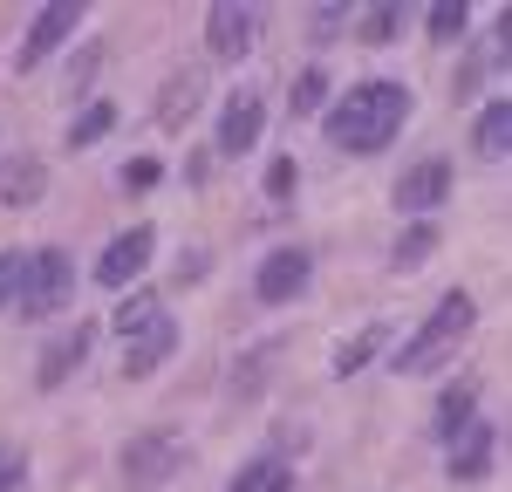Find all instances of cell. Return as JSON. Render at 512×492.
<instances>
[{
    "label": "cell",
    "mask_w": 512,
    "mask_h": 492,
    "mask_svg": "<svg viewBox=\"0 0 512 492\" xmlns=\"http://www.w3.org/2000/svg\"><path fill=\"white\" fill-rule=\"evenodd\" d=\"M403 117H410V89L403 82H355L349 96L328 110V137H335V151H383L396 130H403Z\"/></svg>",
    "instance_id": "cell-1"
},
{
    "label": "cell",
    "mask_w": 512,
    "mask_h": 492,
    "mask_svg": "<svg viewBox=\"0 0 512 492\" xmlns=\"http://www.w3.org/2000/svg\"><path fill=\"white\" fill-rule=\"evenodd\" d=\"M472 328H478V301L465 294V287L437 294V308L417 322V335L396 349V369H403V376H431V369H444L465 342H472Z\"/></svg>",
    "instance_id": "cell-2"
},
{
    "label": "cell",
    "mask_w": 512,
    "mask_h": 492,
    "mask_svg": "<svg viewBox=\"0 0 512 492\" xmlns=\"http://www.w3.org/2000/svg\"><path fill=\"white\" fill-rule=\"evenodd\" d=\"M69 294H76V260H69L62 246H35L28 267H21V294H14V308H21L28 322H48V315L69 308Z\"/></svg>",
    "instance_id": "cell-3"
},
{
    "label": "cell",
    "mask_w": 512,
    "mask_h": 492,
    "mask_svg": "<svg viewBox=\"0 0 512 492\" xmlns=\"http://www.w3.org/2000/svg\"><path fill=\"white\" fill-rule=\"evenodd\" d=\"M185 458H192V451H185L178 431H137V438L123 445L117 465H123V486H144V492H151V486H164Z\"/></svg>",
    "instance_id": "cell-4"
},
{
    "label": "cell",
    "mask_w": 512,
    "mask_h": 492,
    "mask_svg": "<svg viewBox=\"0 0 512 492\" xmlns=\"http://www.w3.org/2000/svg\"><path fill=\"white\" fill-rule=\"evenodd\" d=\"M308 281H315V253H308V246H274V253L260 260V274H253V294H260L267 308H280V301H301Z\"/></svg>",
    "instance_id": "cell-5"
},
{
    "label": "cell",
    "mask_w": 512,
    "mask_h": 492,
    "mask_svg": "<svg viewBox=\"0 0 512 492\" xmlns=\"http://www.w3.org/2000/svg\"><path fill=\"white\" fill-rule=\"evenodd\" d=\"M444 192H451V164L444 158H417L403 178H396V212H410V219H424V212H437L444 205Z\"/></svg>",
    "instance_id": "cell-6"
},
{
    "label": "cell",
    "mask_w": 512,
    "mask_h": 492,
    "mask_svg": "<svg viewBox=\"0 0 512 492\" xmlns=\"http://www.w3.org/2000/svg\"><path fill=\"white\" fill-rule=\"evenodd\" d=\"M82 21L76 0H55V7H41L35 21H28V35H21V48H14V69H35L41 55H55L62 41H69V28Z\"/></svg>",
    "instance_id": "cell-7"
},
{
    "label": "cell",
    "mask_w": 512,
    "mask_h": 492,
    "mask_svg": "<svg viewBox=\"0 0 512 492\" xmlns=\"http://www.w3.org/2000/svg\"><path fill=\"white\" fill-rule=\"evenodd\" d=\"M151 246H158V233H151V226H130V233H117V240L103 246V260H96V281H103V287L137 281V274L151 267Z\"/></svg>",
    "instance_id": "cell-8"
},
{
    "label": "cell",
    "mask_w": 512,
    "mask_h": 492,
    "mask_svg": "<svg viewBox=\"0 0 512 492\" xmlns=\"http://www.w3.org/2000/svg\"><path fill=\"white\" fill-rule=\"evenodd\" d=\"M253 35H260V14H253V7L219 0V7L205 14V41H212V55H219V62H239V55L253 48Z\"/></svg>",
    "instance_id": "cell-9"
},
{
    "label": "cell",
    "mask_w": 512,
    "mask_h": 492,
    "mask_svg": "<svg viewBox=\"0 0 512 492\" xmlns=\"http://www.w3.org/2000/svg\"><path fill=\"white\" fill-rule=\"evenodd\" d=\"M260 123H267V103L253 89H233L226 96V117H219V158H246L253 137H260Z\"/></svg>",
    "instance_id": "cell-10"
},
{
    "label": "cell",
    "mask_w": 512,
    "mask_h": 492,
    "mask_svg": "<svg viewBox=\"0 0 512 492\" xmlns=\"http://www.w3.org/2000/svg\"><path fill=\"white\" fill-rule=\"evenodd\" d=\"M48 199V164L35 158V151H14V158H0V205H35Z\"/></svg>",
    "instance_id": "cell-11"
},
{
    "label": "cell",
    "mask_w": 512,
    "mask_h": 492,
    "mask_svg": "<svg viewBox=\"0 0 512 492\" xmlns=\"http://www.w3.org/2000/svg\"><path fill=\"white\" fill-rule=\"evenodd\" d=\"M89 349H96V322H76L69 335H62V342H48V356H41L35 383H41V390H55V383H69V376L82 369V356H89Z\"/></svg>",
    "instance_id": "cell-12"
},
{
    "label": "cell",
    "mask_w": 512,
    "mask_h": 492,
    "mask_svg": "<svg viewBox=\"0 0 512 492\" xmlns=\"http://www.w3.org/2000/svg\"><path fill=\"white\" fill-rule=\"evenodd\" d=\"M492 472V424L472 417L458 438H451V479H485Z\"/></svg>",
    "instance_id": "cell-13"
},
{
    "label": "cell",
    "mask_w": 512,
    "mask_h": 492,
    "mask_svg": "<svg viewBox=\"0 0 512 492\" xmlns=\"http://www.w3.org/2000/svg\"><path fill=\"white\" fill-rule=\"evenodd\" d=\"M178 349V322L171 315H158L151 322V335H137L130 342V356H123V376H151V369H164V356Z\"/></svg>",
    "instance_id": "cell-14"
},
{
    "label": "cell",
    "mask_w": 512,
    "mask_h": 492,
    "mask_svg": "<svg viewBox=\"0 0 512 492\" xmlns=\"http://www.w3.org/2000/svg\"><path fill=\"white\" fill-rule=\"evenodd\" d=\"M472 410H478V376H458V383L444 390V404H437L431 431H437V438H458V431L472 424Z\"/></svg>",
    "instance_id": "cell-15"
},
{
    "label": "cell",
    "mask_w": 512,
    "mask_h": 492,
    "mask_svg": "<svg viewBox=\"0 0 512 492\" xmlns=\"http://www.w3.org/2000/svg\"><path fill=\"white\" fill-rule=\"evenodd\" d=\"M226 492H294V465H280V458H253V465H239L233 486Z\"/></svg>",
    "instance_id": "cell-16"
},
{
    "label": "cell",
    "mask_w": 512,
    "mask_h": 492,
    "mask_svg": "<svg viewBox=\"0 0 512 492\" xmlns=\"http://www.w3.org/2000/svg\"><path fill=\"white\" fill-rule=\"evenodd\" d=\"M506 144H512V110H506V96H492L478 110V158H506Z\"/></svg>",
    "instance_id": "cell-17"
},
{
    "label": "cell",
    "mask_w": 512,
    "mask_h": 492,
    "mask_svg": "<svg viewBox=\"0 0 512 492\" xmlns=\"http://www.w3.org/2000/svg\"><path fill=\"white\" fill-rule=\"evenodd\" d=\"M431 253H437V226H431V219H417V226H410V233H403V240H396L390 267H396V274H410V267H424V260H431Z\"/></svg>",
    "instance_id": "cell-18"
},
{
    "label": "cell",
    "mask_w": 512,
    "mask_h": 492,
    "mask_svg": "<svg viewBox=\"0 0 512 492\" xmlns=\"http://www.w3.org/2000/svg\"><path fill=\"white\" fill-rule=\"evenodd\" d=\"M403 35V7H362V41L369 48H390Z\"/></svg>",
    "instance_id": "cell-19"
},
{
    "label": "cell",
    "mask_w": 512,
    "mask_h": 492,
    "mask_svg": "<svg viewBox=\"0 0 512 492\" xmlns=\"http://www.w3.org/2000/svg\"><path fill=\"white\" fill-rule=\"evenodd\" d=\"M110 123H117V110H110V103H89V110L69 123V151H89V144H96V137H103Z\"/></svg>",
    "instance_id": "cell-20"
},
{
    "label": "cell",
    "mask_w": 512,
    "mask_h": 492,
    "mask_svg": "<svg viewBox=\"0 0 512 492\" xmlns=\"http://www.w3.org/2000/svg\"><path fill=\"white\" fill-rule=\"evenodd\" d=\"M287 103H294V117H315L321 103H328V76H321V69H301V76H294V96H287Z\"/></svg>",
    "instance_id": "cell-21"
},
{
    "label": "cell",
    "mask_w": 512,
    "mask_h": 492,
    "mask_svg": "<svg viewBox=\"0 0 512 492\" xmlns=\"http://www.w3.org/2000/svg\"><path fill=\"white\" fill-rule=\"evenodd\" d=\"M158 315H164L158 301H151V294H137V301H123V308H117V328H123V335H144Z\"/></svg>",
    "instance_id": "cell-22"
},
{
    "label": "cell",
    "mask_w": 512,
    "mask_h": 492,
    "mask_svg": "<svg viewBox=\"0 0 512 492\" xmlns=\"http://www.w3.org/2000/svg\"><path fill=\"white\" fill-rule=\"evenodd\" d=\"M21 267H28V253H21V246H7V253H0V315H7V308H14V294H21Z\"/></svg>",
    "instance_id": "cell-23"
},
{
    "label": "cell",
    "mask_w": 512,
    "mask_h": 492,
    "mask_svg": "<svg viewBox=\"0 0 512 492\" xmlns=\"http://www.w3.org/2000/svg\"><path fill=\"white\" fill-rule=\"evenodd\" d=\"M424 21H431V35H437V41H458V35H465V21H472V14H465L458 0H444V7H431Z\"/></svg>",
    "instance_id": "cell-24"
},
{
    "label": "cell",
    "mask_w": 512,
    "mask_h": 492,
    "mask_svg": "<svg viewBox=\"0 0 512 492\" xmlns=\"http://www.w3.org/2000/svg\"><path fill=\"white\" fill-rule=\"evenodd\" d=\"M376 349H383V335H376V328H362V342H349V349H342V356H335V376H355V369L369 363V356H376Z\"/></svg>",
    "instance_id": "cell-25"
},
{
    "label": "cell",
    "mask_w": 512,
    "mask_h": 492,
    "mask_svg": "<svg viewBox=\"0 0 512 492\" xmlns=\"http://www.w3.org/2000/svg\"><path fill=\"white\" fill-rule=\"evenodd\" d=\"M158 178H164L158 158H130V164H123V192H151Z\"/></svg>",
    "instance_id": "cell-26"
},
{
    "label": "cell",
    "mask_w": 512,
    "mask_h": 492,
    "mask_svg": "<svg viewBox=\"0 0 512 492\" xmlns=\"http://www.w3.org/2000/svg\"><path fill=\"white\" fill-rule=\"evenodd\" d=\"M21 479H28V458L14 445H0V492H21Z\"/></svg>",
    "instance_id": "cell-27"
},
{
    "label": "cell",
    "mask_w": 512,
    "mask_h": 492,
    "mask_svg": "<svg viewBox=\"0 0 512 492\" xmlns=\"http://www.w3.org/2000/svg\"><path fill=\"white\" fill-rule=\"evenodd\" d=\"M192 89H198L192 76H171V96H164V123H178V117H185V103H192Z\"/></svg>",
    "instance_id": "cell-28"
},
{
    "label": "cell",
    "mask_w": 512,
    "mask_h": 492,
    "mask_svg": "<svg viewBox=\"0 0 512 492\" xmlns=\"http://www.w3.org/2000/svg\"><path fill=\"white\" fill-rule=\"evenodd\" d=\"M267 192H274V199H287V192H294V164H287V158H274V171H267Z\"/></svg>",
    "instance_id": "cell-29"
}]
</instances>
